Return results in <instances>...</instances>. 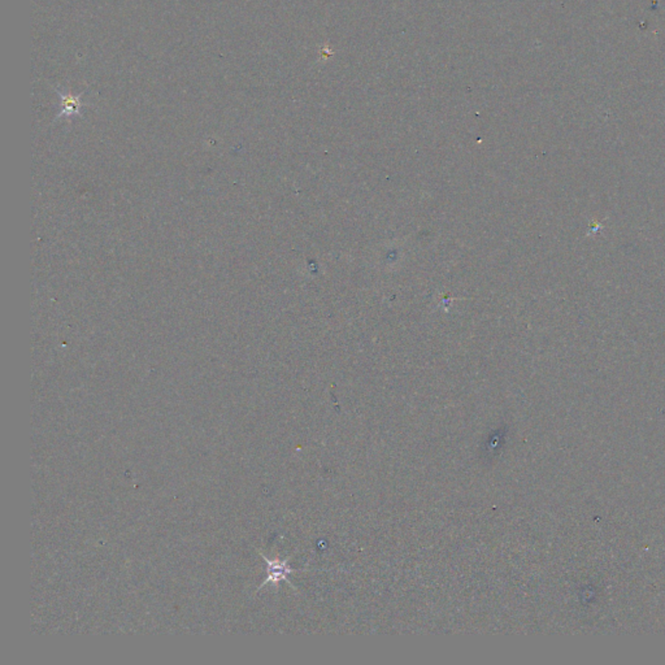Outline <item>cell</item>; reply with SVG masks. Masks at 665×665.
I'll use <instances>...</instances> for the list:
<instances>
[{
  "instance_id": "1",
  "label": "cell",
  "mask_w": 665,
  "mask_h": 665,
  "mask_svg": "<svg viewBox=\"0 0 665 665\" xmlns=\"http://www.w3.org/2000/svg\"><path fill=\"white\" fill-rule=\"evenodd\" d=\"M264 559L268 564V578L261 585V587L267 584L277 585L279 581H287V576L294 572V569L289 567L286 560H269L267 557Z\"/></svg>"
}]
</instances>
